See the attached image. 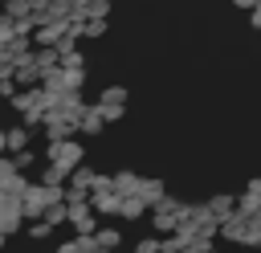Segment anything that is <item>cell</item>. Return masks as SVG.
<instances>
[{
	"label": "cell",
	"mask_w": 261,
	"mask_h": 253,
	"mask_svg": "<svg viewBox=\"0 0 261 253\" xmlns=\"http://www.w3.org/2000/svg\"><path fill=\"white\" fill-rule=\"evenodd\" d=\"M49 155H53V163H57V167H73V163L82 159V147H77V143H61V139H53Z\"/></svg>",
	"instance_id": "obj_1"
},
{
	"label": "cell",
	"mask_w": 261,
	"mask_h": 253,
	"mask_svg": "<svg viewBox=\"0 0 261 253\" xmlns=\"http://www.w3.org/2000/svg\"><path fill=\"white\" fill-rule=\"evenodd\" d=\"M208 212H212L216 220H228V216H232V196H212V200H208Z\"/></svg>",
	"instance_id": "obj_2"
},
{
	"label": "cell",
	"mask_w": 261,
	"mask_h": 253,
	"mask_svg": "<svg viewBox=\"0 0 261 253\" xmlns=\"http://www.w3.org/2000/svg\"><path fill=\"white\" fill-rule=\"evenodd\" d=\"M122 216H126V220L143 216V200H122Z\"/></svg>",
	"instance_id": "obj_3"
},
{
	"label": "cell",
	"mask_w": 261,
	"mask_h": 253,
	"mask_svg": "<svg viewBox=\"0 0 261 253\" xmlns=\"http://www.w3.org/2000/svg\"><path fill=\"white\" fill-rule=\"evenodd\" d=\"M98 245H102V249H114V245H118V233H114V229H102V233H98Z\"/></svg>",
	"instance_id": "obj_4"
},
{
	"label": "cell",
	"mask_w": 261,
	"mask_h": 253,
	"mask_svg": "<svg viewBox=\"0 0 261 253\" xmlns=\"http://www.w3.org/2000/svg\"><path fill=\"white\" fill-rule=\"evenodd\" d=\"M24 139H29L24 131H8V151H20V147H24Z\"/></svg>",
	"instance_id": "obj_5"
},
{
	"label": "cell",
	"mask_w": 261,
	"mask_h": 253,
	"mask_svg": "<svg viewBox=\"0 0 261 253\" xmlns=\"http://www.w3.org/2000/svg\"><path fill=\"white\" fill-rule=\"evenodd\" d=\"M57 253H86V249H82V237L69 241V245H57Z\"/></svg>",
	"instance_id": "obj_6"
}]
</instances>
